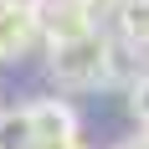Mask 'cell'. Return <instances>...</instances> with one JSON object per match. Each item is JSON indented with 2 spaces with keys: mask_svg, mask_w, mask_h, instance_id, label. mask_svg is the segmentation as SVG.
<instances>
[{
  "mask_svg": "<svg viewBox=\"0 0 149 149\" xmlns=\"http://www.w3.org/2000/svg\"><path fill=\"white\" fill-rule=\"evenodd\" d=\"M52 77L62 88H108V77H113V41L98 26L77 31V36H57L52 41Z\"/></svg>",
  "mask_w": 149,
  "mask_h": 149,
  "instance_id": "6da1fadb",
  "label": "cell"
},
{
  "mask_svg": "<svg viewBox=\"0 0 149 149\" xmlns=\"http://www.w3.org/2000/svg\"><path fill=\"white\" fill-rule=\"evenodd\" d=\"M26 118H31V144L36 149H82V139H77V113L67 103L41 98V103L26 108Z\"/></svg>",
  "mask_w": 149,
  "mask_h": 149,
  "instance_id": "7a4b0ae2",
  "label": "cell"
},
{
  "mask_svg": "<svg viewBox=\"0 0 149 149\" xmlns=\"http://www.w3.org/2000/svg\"><path fill=\"white\" fill-rule=\"evenodd\" d=\"M41 41V5H0V62Z\"/></svg>",
  "mask_w": 149,
  "mask_h": 149,
  "instance_id": "3957f363",
  "label": "cell"
},
{
  "mask_svg": "<svg viewBox=\"0 0 149 149\" xmlns=\"http://www.w3.org/2000/svg\"><path fill=\"white\" fill-rule=\"evenodd\" d=\"M118 31L134 46H149V0H118Z\"/></svg>",
  "mask_w": 149,
  "mask_h": 149,
  "instance_id": "277c9868",
  "label": "cell"
},
{
  "mask_svg": "<svg viewBox=\"0 0 149 149\" xmlns=\"http://www.w3.org/2000/svg\"><path fill=\"white\" fill-rule=\"evenodd\" d=\"M0 149H36V144H31V118H26V108L0 113Z\"/></svg>",
  "mask_w": 149,
  "mask_h": 149,
  "instance_id": "5b68a950",
  "label": "cell"
},
{
  "mask_svg": "<svg viewBox=\"0 0 149 149\" xmlns=\"http://www.w3.org/2000/svg\"><path fill=\"white\" fill-rule=\"evenodd\" d=\"M129 108H134V118H139V123H149V77H139V82H134Z\"/></svg>",
  "mask_w": 149,
  "mask_h": 149,
  "instance_id": "8992f818",
  "label": "cell"
},
{
  "mask_svg": "<svg viewBox=\"0 0 149 149\" xmlns=\"http://www.w3.org/2000/svg\"><path fill=\"white\" fill-rule=\"evenodd\" d=\"M0 5H41V0H0Z\"/></svg>",
  "mask_w": 149,
  "mask_h": 149,
  "instance_id": "52a82bcc",
  "label": "cell"
},
{
  "mask_svg": "<svg viewBox=\"0 0 149 149\" xmlns=\"http://www.w3.org/2000/svg\"><path fill=\"white\" fill-rule=\"evenodd\" d=\"M123 149H139V144H123Z\"/></svg>",
  "mask_w": 149,
  "mask_h": 149,
  "instance_id": "ba28073f",
  "label": "cell"
}]
</instances>
